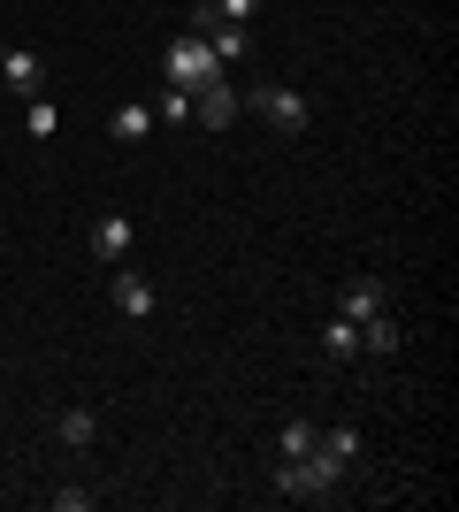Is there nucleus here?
<instances>
[{
    "label": "nucleus",
    "mask_w": 459,
    "mask_h": 512,
    "mask_svg": "<svg viewBox=\"0 0 459 512\" xmlns=\"http://www.w3.org/2000/svg\"><path fill=\"white\" fill-rule=\"evenodd\" d=\"M92 505H100L92 490H54V512H92Z\"/></svg>",
    "instance_id": "a211bd4d"
},
{
    "label": "nucleus",
    "mask_w": 459,
    "mask_h": 512,
    "mask_svg": "<svg viewBox=\"0 0 459 512\" xmlns=\"http://www.w3.org/2000/svg\"><path fill=\"white\" fill-rule=\"evenodd\" d=\"M238 107H245V92L230 85V77H215V85L192 92V123L199 130H230V123H238Z\"/></svg>",
    "instance_id": "39448f33"
},
{
    "label": "nucleus",
    "mask_w": 459,
    "mask_h": 512,
    "mask_svg": "<svg viewBox=\"0 0 459 512\" xmlns=\"http://www.w3.org/2000/svg\"><path fill=\"white\" fill-rule=\"evenodd\" d=\"M383 306H391V291H383L375 276H352L345 291H337V314L345 321H368V314H383Z\"/></svg>",
    "instance_id": "1a4fd4ad"
},
{
    "label": "nucleus",
    "mask_w": 459,
    "mask_h": 512,
    "mask_svg": "<svg viewBox=\"0 0 459 512\" xmlns=\"http://www.w3.org/2000/svg\"><path fill=\"white\" fill-rule=\"evenodd\" d=\"M0 85L16 92V100H39L46 92V62L31 54V46H0Z\"/></svg>",
    "instance_id": "0eeeda50"
},
{
    "label": "nucleus",
    "mask_w": 459,
    "mask_h": 512,
    "mask_svg": "<svg viewBox=\"0 0 459 512\" xmlns=\"http://www.w3.org/2000/svg\"><path fill=\"white\" fill-rule=\"evenodd\" d=\"M184 31H192V39H207L215 46V62L230 69V62H245V54H253V23H230V16H215V0H199L192 8V23H184Z\"/></svg>",
    "instance_id": "20e7f679"
},
{
    "label": "nucleus",
    "mask_w": 459,
    "mask_h": 512,
    "mask_svg": "<svg viewBox=\"0 0 459 512\" xmlns=\"http://www.w3.org/2000/svg\"><path fill=\"white\" fill-rule=\"evenodd\" d=\"M314 436H322V428H314V421H284V428H276V444H284V459H299V451H314Z\"/></svg>",
    "instance_id": "f3484780"
},
{
    "label": "nucleus",
    "mask_w": 459,
    "mask_h": 512,
    "mask_svg": "<svg viewBox=\"0 0 459 512\" xmlns=\"http://www.w3.org/2000/svg\"><path fill=\"white\" fill-rule=\"evenodd\" d=\"M322 352H329V360H360V321L329 314V321H322Z\"/></svg>",
    "instance_id": "ddd939ff"
},
{
    "label": "nucleus",
    "mask_w": 459,
    "mask_h": 512,
    "mask_svg": "<svg viewBox=\"0 0 459 512\" xmlns=\"http://www.w3.org/2000/svg\"><path fill=\"white\" fill-rule=\"evenodd\" d=\"M322 451H329V459H337V467H360V451H368V436L337 421V428H322Z\"/></svg>",
    "instance_id": "2eb2a0df"
},
{
    "label": "nucleus",
    "mask_w": 459,
    "mask_h": 512,
    "mask_svg": "<svg viewBox=\"0 0 459 512\" xmlns=\"http://www.w3.org/2000/svg\"><path fill=\"white\" fill-rule=\"evenodd\" d=\"M54 130H62V107L46 100V92H39V100H23V138H31V146H46Z\"/></svg>",
    "instance_id": "f8f14e48"
},
{
    "label": "nucleus",
    "mask_w": 459,
    "mask_h": 512,
    "mask_svg": "<svg viewBox=\"0 0 459 512\" xmlns=\"http://www.w3.org/2000/svg\"><path fill=\"white\" fill-rule=\"evenodd\" d=\"M398 344H406V329H398V314H391V306L360 321V352H375V360H391Z\"/></svg>",
    "instance_id": "9d476101"
},
{
    "label": "nucleus",
    "mask_w": 459,
    "mask_h": 512,
    "mask_svg": "<svg viewBox=\"0 0 459 512\" xmlns=\"http://www.w3.org/2000/svg\"><path fill=\"white\" fill-rule=\"evenodd\" d=\"M153 123H192V92H184V85H161V100H153Z\"/></svg>",
    "instance_id": "dca6fc26"
},
{
    "label": "nucleus",
    "mask_w": 459,
    "mask_h": 512,
    "mask_svg": "<svg viewBox=\"0 0 459 512\" xmlns=\"http://www.w3.org/2000/svg\"><path fill=\"white\" fill-rule=\"evenodd\" d=\"M146 130H153V107H146V100H123V107L108 115V138H115V146H138Z\"/></svg>",
    "instance_id": "9b49d317"
},
{
    "label": "nucleus",
    "mask_w": 459,
    "mask_h": 512,
    "mask_svg": "<svg viewBox=\"0 0 459 512\" xmlns=\"http://www.w3.org/2000/svg\"><path fill=\"white\" fill-rule=\"evenodd\" d=\"M0 92H8V85H0Z\"/></svg>",
    "instance_id": "aec40b11"
},
{
    "label": "nucleus",
    "mask_w": 459,
    "mask_h": 512,
    "mask_svg": "<svg viewBox=\"0 0 459 512\" xmlns=\"http://www.w3.org/2000/svg\"><path fill=\"white\" fill-rule=\"evenodd\" d=\"M215 16H230V23H253V16H261V0H215Z\"/></svg>",
    "instance_id": "6ab92c4d"
},
{
    "label": "nucleus",
    "mask_w": 459,
    "mask_h": 512,
    "mask_svg": "<svg viewBox=\"0 0 459 512\" xmlns=\"http://www.w3.org/2000/svg\"><path fill=\"white\" fill-rule=\"evenodd\" d=\"M352 482V467H337L322 451V436H314V451H299V459H284L276 467V497H291V505H314V497H337Z\"/></svg>",
    "instance_id": "f257e3e1"
},
{
    "label": "nucleus",
    "mask_w": 459,
    "mask_h": 512,
    "mask_svg": "<svg viewBox=\"0 0 459 512\" xmlns=\"http://www.w3.org/2000/svg\"><path fill=\"white\" fill-rule=\"evenodd\" d=\"M115 314H123V321H146V314H153V283L138 276L131 260L115 268Z\"/></svg>",
    "instance_id": "6e6552de"
},
{
    "label": "nucleus",
    "mask_w": 459,
    "mask_h": 512,
    "mask_svg": "<svg viewBox=\"0 0 459 512\" xmlns=\"http://www.w3.org/2000/svg\"><path fill=\"white\" fill-rule=\"evenodd\" d=\"M245 107H253V115H261L276 138H299V130L314 123V107H306L299 85H253V92H245Z\"/></svg>",
    "instance_id": "7ed1b4c3"
},
{
    "label": "nucleus",
    "mask_w": 459,
    "mask_h": 512,
    "mask_svg": "<svg viewBox=\"0 0 459 512\" xmlns=\"http://www.w3.org/2000/svg\"><path fill=\"white\" fill-rule=\"evenodd\" d=\"M131 245H138V222L123 207H108L100 222H92V260H108V268H123L131 260Z\"/></svg>",
    "instance_id": "423d86ee"
},
{
    "label": "nucleus",
    "mask_w": 459,
    "mask_h": 512,
    "mask_svg": "<svg viewBox=\"0 0 459 512\" xmlns=\"http://www.w3.org/2000/svg\"><path fill=\"white\" fill-rule=\"evenodd\" d=\"M215 77H222V62H215V46H207V39L176 31V39L161 46V85H184V92H199V85H215Z\"/></svg>",
    "instance_id": "f03ea898"
},
{
    "label": "nucleus",
    "mask_w": 459,
    "mask_h": 512,
    "mask_svg": "<svg viewBox=\"0 0 459 512\" xmlns=\"http://www.w3.org/2000/svg\"><path fill=\"white\" fill-rule=\"evenodd\" d=\"M54 436H62V444H69V451H92V444H100V421H92V413H85V406H69V413H62V421H54Z\"/></svg>",
    "instance_id": "4468645a"
}]
</instances>
